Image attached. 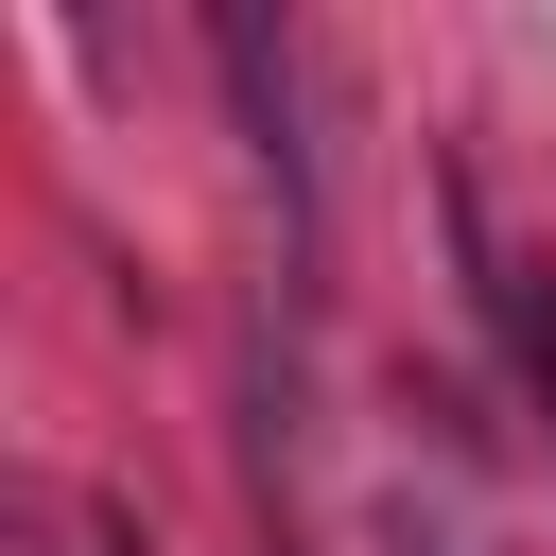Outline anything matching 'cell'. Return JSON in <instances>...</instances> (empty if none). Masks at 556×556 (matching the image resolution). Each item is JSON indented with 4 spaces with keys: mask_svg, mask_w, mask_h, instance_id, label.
<instances>
[{
    "mask_svg": "<svg viewBox=\"0 0 556 556\" xmlns=\"http://www.w3.org/2000/svg\"><path fill=\"white\" fill-rule=\"evenodd\" d=\"M208 70H226V104H243V156L278 174V208H313V87H295V35L278 17H208Z\"/></svg>",
    "mask_w": 556,
    "mask_h": 556,
    "instance_id": "obj_1",
    "label": "cell"
}]
</instances>
